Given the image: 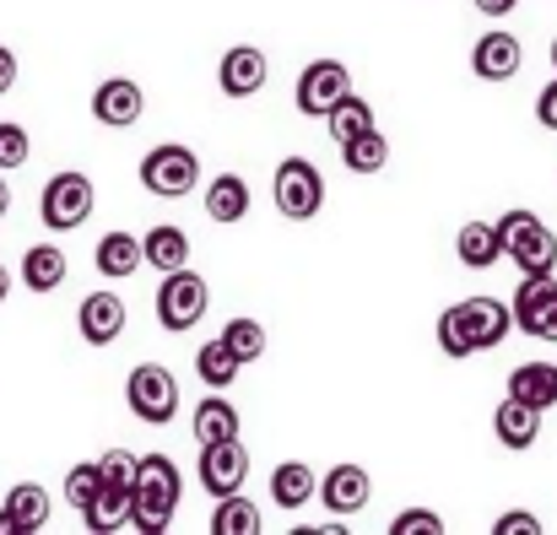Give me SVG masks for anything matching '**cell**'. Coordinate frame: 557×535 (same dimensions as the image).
<instances>
[{"mask_svg":"<svg viewBox=\"0 0 557 535\" xmlns=\"http://www.w3.org/2000/svg\"><path fill=\"white\" fill-rule=\"evenodd\" d=\"M5 298H11V271L0 265V303H5Z\"/></svg>","mask_w":557,"mask_h":535,"instance_id":"43","label":"cell"},{"mask_svg":"<svg viewBox=\"0 0 557 535\" xmlns=\"http://www.w3.org/2000/svg\"><path fill=\"white\" fill-rule=\"evenodd\" d=\"M515 325L536 341H557V276H520L515 287Z\"/></svg>","mask_w":557,"mask_h":535,"instance_id":"9","label":"cell"},{"mask_svg":"<svg viewBox=\"0 0 557 535\" xmlns=\"http://www.w3.org/2000/svg\"><path fill=\"white\" fill-rule=\"evenodd\" d=\"M347 92H352V76H347V65H342V60H314V65H304L293 103H298L309 120H325V114H331V109H336Z\"/></svg>","mask_w":557,"mask_h":535,"instance_id":"10","label":"cell"},{"mask_svg":"<svg viewBox=\"0 0 557 535\" xmlns=\"http://www.w3.org/2000/svg\"><path fill=\"white\" fill-rule=\"evenodd\" d=\"M498 233H504V260H515L520 276H547V271H557V233L536 211H504L498 216Z\"/></svg>","mask_w":557,"mask_h":535,"instance_id":"3","label":"cell"},{"mask_svg":"<svg viewBox=\"0 0 557 535\" xmlns=\"http://www.w3.org/2000/svg\"><path fill=\"white\" fill-rule=\"evenodd\" d=\"M125 406H131L141 422L163 427V422L180 416V378H174L163 362H141V368H131V378H125Z\"/></svg>","mask_w":557,"mask_h":535,"instance_id":"6","label":"cell"},{"mask_svg":"<svg viewBox=\"0 0 557 535\" xmlns=\"http://www.w3.org/2000/svg\"><path fill=\"white\" fill-rule=\"evenodd\" d=\"M0 535H22V525H16V514H11V509H0Z\"/></svg>","mask_w":557,"mask_h":535,"instance_id":"41","label":"cell"},{"mask_svg":"<svg viewBox=\"0 0 557 535\" xmlns=\"http://www.w3.org/2000/svg\"><path fill=\"white\" fill-rule=\"evenodd\" d=\"M92 178L76 174V169H65V174H54L44 184V195H38V216H44V227H54V233H71V227H82L87 216H92Z\"/></svg>","mask_w":557,"mask_h":535,"instance_id":"8","label":"cell"},{"mask_svg":"<svg viewBox=\"0 0 557 535\" xmlns=\"http://www.w3.org/2000/svg\"><path fill=\"white\" fill-rule=\"evenodd\" d=\"M265 76H271V65H265V54H260L255 43H233V49L222 54V65H216L222 98H255V92L265 87Z\"/></svg>","mask_w":557,"mask_h":535,"instance_id":"14","label":"cell"},{"mask_svg":"<svg viewBox=\"0 0 557 535\" xmlns=\"http://www.w3.org/2000/svg\"><path fill=\"white\" fill-rule=\"evenodd\" d=\"M141 109H147V98H141V87L125 82V76H109V82H98V92H92V114H98V125L125 130V125L141 120Z\"/></svg>","mask_w":557,"mask_h":535,"instance_id":"16","label":"cell"},{"mask_svg":"<svg viewBox=\"0 0 557 535\" xmlns=\"http://www.w3.org/2000/svg\"><path fill=\"white\" fill-rule=\"evenodd\" d=\"M238 357H233V347L216 336V341H206L200 352H195V373H200V384H211V389H227L233 378H238Z\"/></svg>","mask_w":557,"mask_h":535,"instance_id":"30","label":"cell"},{"mask_svg":"<svg viewBox=\"0 0 557 535\" xmlns=\"http://www.w3.org/2000/svg\"><path fill=\"white\" fill-rule=\"evenodd\" d=\"M206 309H211V293H206V282H200L189 265L163 271V287H158V325H163L169 336L195 331V325L206 320Z\"/></svg>","mask_w":557,"mask_h":535,"instance_id":"4","label":"cell"},{"mask_svg":"<svg viewBox=\"0 0 557 535\" xmlns=\"http://www.w3.org/2000/svg\"><path fill=\"white\" fill-rule=\"evenodd\" d=\"M455 254H460V265H471V271L498 265V260H504V233H498V222H466V227L455 233Z\"/></svg>","mask_w":557,"mask_h":535,"instance_id":"20","label":"cell"},{"mask_svg":"<svg viewBox=\"0 0 557 535\" xmlns=\"http://www.w3.org/2000/svg\"><path fill=\"white\" fill-rule=\"evenodd\" d=\"M92 265H98L109 282H125V276H136V265H147V254H141V238H136V233H103V238H98V254H92Z\"/></svg>","mask_w":557,"mask_h":535,"instance_id":"24","label":"cell"},{"mask_svg":"<svg viewBox=\"0 0 557 535\" xmlns=\"http://www.w3.org/2000/svg\"><path fill=\"white\" fill-rule=\"evenodd\" d=\"M493 535H542V520L525 514V509H515V514H504V520L493 525Z\"/></svg>","mask_w":557,"mask_h":535,"instance_id":"37","label":"cell"},{"mask_svg":"<svg viewBox=\"0 0 557 535\" xmlns=\"http://www.w3.org/2000/svg\"><path fill=\"white\" fill-rule=\"evenodd\" d=\"M325 130H331V141H336V147H347L352 136L373 130V103L369 98H358V92H347V98L325 114Z\"/></svg>","mask_w":557,"mask_h":535,"instance_id":"27","label":"cell"},{"mask_svg":"<svg viewBox=\"0 0 557 535\" xmlns=\"http://www.w3.org/2000/svg\"><path fill=\"white\" fill-rule=\"evenodd\" d=\"M509 395L536 406V411H553L557 406V362H520L509 373Z\"/></svg>","mask_w":557,"mask_h":535,"instance_id":"23","label":"cell"},{"mask_svg":"<svg viewBox=\"0 0 557 535\" xmlns=\"http://www.w3.org/2000/svg\"><path fill=\"white\" fill-rule=\"evenodd\" d=\"M76 331L87 347H114L125 336V298L120 293H87L76 309Z\"/></svg>","mask_w":557,"mask_h":535,"instance_id":"12","label":"cell"},{"mask_svg":"<svg viewBox=\"0 0 557 535\" xmlns=\"http://www.w3.org/2000/svg\"><path fill=\"white\" fill-rule=\"evenodd\" d=\"M553 71H557V38H553Z\"/></svg>","mask_w":557,"mask_h":535,"instance_id":"44","label":"cell"},{"mask_svg":"<svg viewBox=\"0 0 557 535\" xmlns=\"http://www.w3.org/2000/svg\"><path fill=\"white\" fill-rule=\"evenodd\" d=\"M131 514H136V487H109V482H103V493L92 498V509L82 514V525L98 535H114L131 525Z\"/></svg>","mask_w":557,"mask_h":535,"instance_id":"22","label":"cell"},{"mask_svg":"<svg viewBox=\"0 0 557 535\" xmlns=\"http://www.w3.org/2000/svg\"><path fill=\"white\" fill-rule=\"evenodd\" d=\"M493 433H498L504 449H531L542 438V411L525 406V400H515V395H504V406L493 411Z\"/></svg>","mask_w":557,"mask_h":535,"instance_id":"18","label":"cell"},{"mask_svg":"<svg viewBox=\"0 0 557 535\" xmlns=\"http://www.w3.org/2000/svg\"><path fill=\"white\" fill-rule=\"evenodd\" d=\"M536 120H542L547 130H557V82L542 87V98H536Z\"/></svg>","mask_w":557,"mask_h":535,"instance_id":"38","label":"cell"},{"mask_svg":"<svg viewBox=\"0 0 557 535\" xmlns=\"http://www.w3.org/2000/svg\"><path fill=\"white\" fill-rule=\"evenodd\" d=\"M309 498H320L314 471H309L304 460H282V465L271 471V503L293 514V509H309Z\"/></svg>","mask_w":557,"mask_h":535,"instance_id":"21","label":"cell"},{"mask_svg":"<svg viewBox=\"0 0 557 535\" xmlns=\"http://www.w3.org/2000/svg\"><path fill=\"white\" fill-rule=\"evenodd\" d=\"M471 5H476L482 16H509V11H515L520 0H471Z\"/></svg>","mask_w":557,"mask_h":535,"instance_id":"40","label":"cell"},{"mask_svg":"<svg viewBox=\"0 0 557 535\" xmlns=\"http://www.w3.org/2000/svg\"><path fill=\"white\" fill-rule=\"evenodd\" d=\"M271 195H276V211L287 222H314L320 206H325V178L309 158H282L276 178H271Z\"/></svg>","mask_w":557,"mask_h":535,"instance_id":"5","label":"cell"},{"mask_svg":"<svg viewBox=\"0 0 557 535\" xmlns=\"http://www.w3.org/2000/svg\"><path fill=\"white\" fill-rule=\"evenodd\" d=\"M373 498V476L363 465H331L325 476H320V503L331 509V514H363Z\"/></svg>","mask_w":557,"mask_h":535,"instance_id":"13","label":"cell"},{"mask_svg":"<svg viewBox=\"0 0 557 535\" xmlns=\"http://www.w3.org/2000/svg\"><path fill=\"white\" fill-rule=\"evenodd\" d=\"M520 65H525V49H520V38L504 33V27H498V33H482L476 49H471V71H476L482 82H515Z\"/></svg>","mask_w":557,"mask_h":535,"instance_id":"15","label":"cell"},{"mask_svg":"<svg viewBox=\"0 0 557 535\" xmlns=\"http://www.w3.org/2000/svg\"><path fill=\"white\" fill-rule=\"evenodd\" d=\"M389 535H444V520L433 509H406V514H395Z\"/></svg>","mask_w":557,"mask_h":535,"instance_id":"36","label":"cell"},{"mask_svg":"<svg viewBox=\"0 0 557 535\" xmlns=\"http://www.w3.org/2000/svg\"><path fill=\"white\" fill-rule=\"evenodd\" d=\"M342 163H347L352 174H379V169L389 163V141L379 136V125L363 130V136H352V141L342 147Z\"/></svg>","mask_w":557,"mask_h":535,"instance_id":"31","label":"cell"},{"mask_svg":"<svg viewBox=\"0 0 557 535\" xmlns=\"http://www.w3.org/2000/svg\"><path fill=\"white\" fill-rule=\"evenodd\" d=\"M244 476H249V455H244V444H238V438L200 444V487H206L211 498L238 493V487H244Z\"/></svg>","mask_w":557,"mask_h":535,"instance_id":"11","label":"cell"},{"mask_svg":"<svg viewBox=\"0 0 557 535\" xmlns=\"http://www.w3.org/2000/svg\"><path fill=\"white\" fill-rule=\"evenodd\" d=\"M136 465H141V460H136L131 449H109V455L98 460V471H103L109 487H136Z\"/></svg>","mask_w":557,"mask_h":535,"instance_id":"35","label":"cell"},{"mask_svg":"<svg viewBox=\"0 0 557 535\" xmlns=\"http://www.w3.org/2000/svg\"><path fill=\"white\" fill-rule=\"evenodd\" d=\"M11 87H16V54H11V49L0 43V98H5Z\"/></svg>","mask_w":557,"mask_h":535,"instance_id":"39","label":"cell"},{"mask_svg":"<svg viewBox=\"0 0 557 535\" xmlns=\"http://www.w3.org/2000/svg\"><path fill=\"white\" fill-rule=\"evenodd\" d=\"M98 493H103V471H98L92 460H87V465H71V471H65V503H71L76 514H87Z\"/></svg>","mask_w":557,"mask_h":535,"instance_id":"33","label":"cell"},{"mask_svg":"<svg viewBox=\"0 0 557 535\" xmlns=\"http://www.w3.org/2000/svg\"><path fill=\"white\" fill-rule=\"evenodd\" d=\"M11 211V184H5V174H0V216Z\"/></svg>","mask_w":557,"mask_h":535,"instance_id":"42","label":"cell"},{"mask_svg":"<svg viewBox=\"0 0 557 535\" xmlns=\"http://www.w3.org/2000/svg\"><path fill=\"white\" fill-rule=\"evenodd\" d=\"M244 211H249V184L238 174L211 178V189H206V216L222 222V227H233V222H244Z\"/></svg>","mask_w":557,"mask_h":535,"instance_id":"26","label":"cell"},{"mask_svg":"<svg viewBox=\"0 0 557 535\" xmlns=\"http://www.w3.org/2000/svg\"><path fill=\"white\" fill-rule=\"evenodd\" d=\"M238 406L222 395V389H211L195 411H189V433L200 438V444H222V438H238Z\"/></svg>","mask_w":557,"mask_h":535,"instance_id":"17","label":"cell"},{"mask_svg":"<svg viewBox=\"0 0 557 535\" xmlns=\"http://www.w3.org/2000/svg\"><path fill=\"white\" fill-rule=\"evenodd\" d=\"M509 331H515V309L504 298H466V303L438 314V352L444 357L493 352V347H504Z\"/></svg>","mask_w":557,"mask_h":535,"instance_id":"1","label":"cell"},{"mask_svg":"<svg viewBox=\"0 0 557 535\" xmlns=\"http://www.w3.org/2000/svg\"><path fill=\"white\" fill-rule=\"evenodd\" d=\"M180 498H185L180 465H174L169 455H141V465H136V514H131V525L141 535H163L169 520H174V509H180Z\"/></svg>","mask_w":557,"mask_h":535,"instance_id":"2","label":"cell"},{"mask_svg":"<svg viewBox=\"0 0 557 535\" xmlns=\"http://www.w3.org/2000/svg\"><path fill=\"white\" fill-rule=\"evenodd\" d=\"M195 184H200V158L189 147H180V141H163V147H152L141 158V189L158 195V200H180Z\"/></svg>","mask_w":557,"mask_h":535,"instance_id":"7","label":"cell"},{"mask_svg":"<svg viewBox=\"0 0 557 535\" xmlns=\"http://www.w3.org/2000/svg\"><path fill=\"white\" fill-rule=\"evenodd\" d=\"M5 509L16 514L22 535H33V531H44V525H49V493H44L38 482H22V487H11V493H5Z\"/></svg>","mask_w":557,"mask_h":535,"instance_id":"29","label":"cell"},{"mask_svg":"<svg viewBox=\"0 0 557 535\" xmlns=\"http://www.w3.org/2000/svg\"><path fill=\"white\" fill-rule=\"evenodd\" d=\"M65 276H71V260H65V249H54V244H38V249H27V254H22V287H27V293L49 298L54 287H65Z\"/></svg>","mask_w":557,"mask_h":535,"instance_id":"19","label":"cell"},{"mask_svg":"<svg viewBox=\"0 0 557 535\" xmlns=\"http://www.w3.org/2000/svg\"><path fill=\"white\" fill-rule=\"evenodd\" d=\"M260 509L249 503V498H238V493H227V498H216V514H211V535H260Z\"/></svg>","mask_w":557,"mask_h":535,"instance_id":"28","label":"cell"},{"mask_svg":"<svg viewBox=\"0 0 557 535\" xmlns=\"http://www.w3.org/2000/svg\"><path fill=\"white\" fill-rule=\"evenodd\" d=\"M27 152H33V136H27L22 125L0 120V169H22V163H27Z\"/></svg>","mask_w":557,"mask_h":535,"instance_id":"34","label":"cell"},{"mask_svg":"<svg viewBox=\"0 0 557 535\" xmlns=\"http://www.w3.org/2000/svg\"><path fill=\"white\" fill-rule=\"evenodd\" d=\"M222 341L233 347L238 362H260V357H265V325L249 320V314H244V320H227V325H222Z\"/></svg>","mask_w":557,"mask_h":535,"instance_id":"32","label":"cell"},{"mask_svg":"<svg viewBox=\"0 0 557 535\" xmlns=\"http://www.w3.org/2000/svg\"><path fill=\"white\" fill-rule=\"evenodd\" d=\"M141 254H147V265H158V271H180V265H189L185 227H174V222H158V227H147V238H141Z\"/></svg>","mask_w":557,"mask_h":535,"instance_id":"25","label":"cell"}]
</instances>
